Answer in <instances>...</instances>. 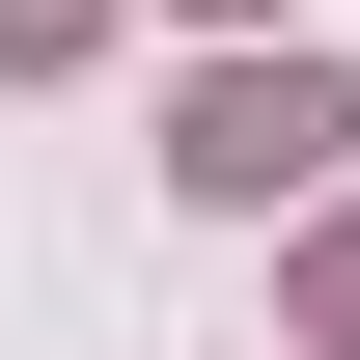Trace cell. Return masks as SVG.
<instances>
[{
    "label": "cell",
    "mask_w": 360,
    "mask_h": 360,
    "mask_svg": "<svg viewBox=\"0 0 360 360\" xmlns=\"http://www.w3.org/2000/svg\"><path fill=\"white\" fill-rule=\"evenodd\" d=\"M333 139H360V84H333V56H222V84L167 111V167L250 222V194H305V167H333Z\"/></svg>",
    "instance_id": "6da1fadb"
},
{
    "label": "cell",
    "mask_w": 360,
    "mask_h": 360,
    "mask_svg": "<svg viewBox=\"0 0 360 360\" xmlns=\"http://www.w3.org/2000/svg\"><path fill=\"white\" fill-rule=\"evenodd\" d=\"M111 28V0H0V84H56V56H84Z\"/></svg>",
    "instance_id": "7a4b0ae2"
},
{
    "label": "cell",
    "mask_w": 360,
    "mask_h": 360,
    "mask_svg": "<svg viewBox=\"0 0 360 360\" xmlns=\"http://www.w3.org/2000/svg\"><path fill=\"white\" fill-rule=\"evenodd\" d=\"M305 333H333V360H360V222H333V250H305Z\"/></svg>",
    "instance_id": "3957f363"
}]
</instances>
